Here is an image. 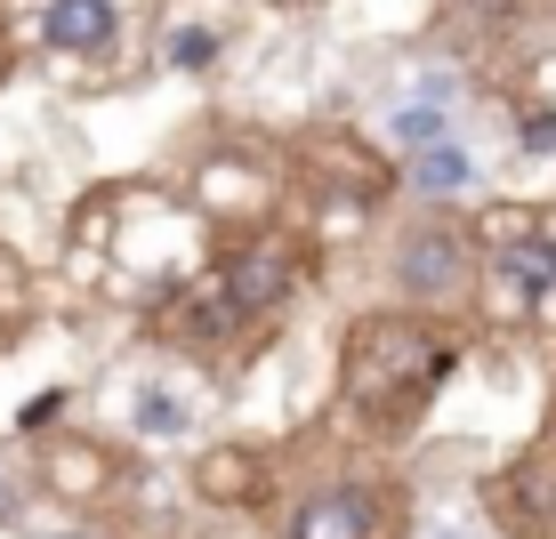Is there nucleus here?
<instances>
[{"instance_id":"1","label":"nucleus","mask_w":556,"mask_h":539,"mask_svg":"<svg viewBox=\"0 0 556 539\" xmlns=\"http://www.w3.org/2000/svg\"><path fill=\"white\" fill-rule=\"evenodd\" d=\"M444 378H452L444 331H428V322H412V315H379L348 338V402L388 435L419 427V411L435 402Z\"/></svg>"},{"instance_id":"2","label":"nucleus","mask_w":556,"mask_h":539,"mask_svg":"<svg viewBox=\"0 0 556 539\" xmlns=\"http://www.w3.org/2000/svg\"><path fill=\"white\" fill-rule=\"evenodd\" d=\"M282 539H395V499L379 484H331V491L299 499Z\"/></svg>"},{"instance_id":"3","label":"nucleus","mask_w":556,"mask_h":539,"mask_svg":"<svg viewBox=\"0 0 556 539\" xmlns=\"http://www.w3.org/2000/svg\"><path fill=\"white\" fill-rule=\"evenodd\" d=\"M291 282H299V258L282 242H258V249H242V258L218 274V298H226V315H251V306H275Z\"/></svg>"},{"instance_id":"4","label":"nucleus","mask_w":556,"mask_h":539,"mask_svg":"<svg viewBox=\"0 0 556 539\" xmlns=\"http://www.w3.org/2000/svg\"><path fill=\"white\" fill-rule=\"evenodd\" d=\"M404 291H419V298L468 291V242H459L452 226H419L404 242Z\"/></svg>"},{"instance_id":"5","label":"nucleus","mask_w":556,"mask_h":539,"mask_svg":"<svg viewBox=\"0 0 556 539\" xmlns=\"http://www.w3.org/2000/svg\"><path fill=\"white\" fill-rule=\"evenodd\" d=\"M41 33H49V49H105L113 33H122V16H113V0H49V16H41Z\"/></svg>"},{"instance_id":"6","label":"nucleus","mask_w":556,"mask_h":539,"mask_svg":"<svg viewBox=\"0 0 556 539\" xmlns=\"http://www.w3.org/2000/svg\"><path fill=\"white\" fill-rule=\"evenodd\" d=\"M501 282L516 298H556V242L532 234V226H525V234H508L501 242Z\"/></svg>"},{"instance_id":"7","label":"nucleus","mask_w":556,"mask_h":539,"mask_svg":"<svg viewBox=\"0 0 556 539\" xmlns=\"http://www.w3.org/2000/svg\"><path fill=\"white\" fill-rule=\"evenodd\" d=\"M412 185H419V194H468V185H476V162H468L459 145H428V153L412 162Z\"/></svg>"},{"instance_id":"8","label":"nucleus","mask_w":556,"mask_h":539,"mask_svg":"<svg viewBox=\"0 0 556 539\" xmlns=\"http://www.w3.org/2000/svg\"><path fill=\"white\" fill-rule=\"evenodd\" d=\"M251 484H258V467H251L242 451H218V459H202V491H210V499H242Z\"/></svg>"},{"instance_id":"9","label":"nucleus","mask_w":556,"mask_h":539,"mask_svg":"<svg viewBox=\"0 0 556 539\" xmlns=\"http://www.w3.org/2000/svg\"><path fill=\"white\" fill-rule=\"evenodd\" d=\"M395 138L428 153L435 138H444V105H404V113H395Z\"/></svg>"},{"instance_id":"10","label":"nucleus","mask_w":556,"mask_h":539,"mask_svg":"<svg viewBox=\"0 0 556 539\" xmlns=\"http://www.w3.org/2000/svg\"><path fill=\"white\" fill-rule=\"evenodd\" d=\"M138 427H146V435H178V402H169V395H146V402H138Z\"/></svg>"},{"instance_id":"11","label":"nucleus","mask_w":556,"mask_h":539,"mask_svg":"<svg viewBox=\"0 0 556 539\" xmlns=\"http://www.w3.org/2000/svg\"><path fill=\"white\" fill-rule=\"evenodd\" d=\"M210 56H218V41H210L202 25H194V33H178V41H169V65H210Z\"/></svg>"},{"instance_id":"12","label":"nucleus","mask_w":556,"mask_h":539,"mask_svg":"<svg viewBox=\"0 0 556 539\" xmlns=\"http://www.w3.org/2000/svg\"><path fill=\"white\" fill-rule=\"evenodd\" d=\"M525 153H556V113H532L525 121Z\"/></svg>"},{"instance_id":"13","label":"nucleus","mask_w":556,"mask_h":539,"mask_svg":"<svg viewBox=\"0 0 556 539\" xmlns=\"http://www.w3.org/2000/svg\"><path fill=\"white\" fill-rule=\"evenodd\" d=\"M0 508H9V491H0Z\"/></svg>"},{"instance_id":"14","label":"nucleus","mask_w":556,"mask_h":539,"mask_svg":"<svg viewBox=\"0 0 556 539\" xmlns=\"http://www.w3.org/2000/svg\"><path fill=\"white\" fill-rule=\"evenodd\" d=\"M65 539H81V531H65Z\"/></svg>"}]
</instances>
